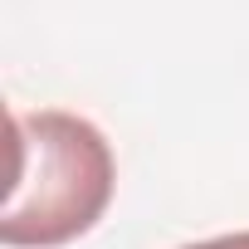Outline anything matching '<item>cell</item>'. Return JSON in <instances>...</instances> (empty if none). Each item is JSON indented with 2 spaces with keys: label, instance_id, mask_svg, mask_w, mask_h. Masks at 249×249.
Masks as SVG:
<instances>
[{
  "label": "cell",
  "instance_id": "2",
  "mask_svg": "<svg viewBox=\"0 0 249 249\" xmlns=\"http://www.w3.org/2000/svg\"><path fill=\"white\" fill-rule=\"evenodd\" d=\"M181 249H249V230H234V234H215V239H200V244H181Z\"/></svg>",
  "mask_w": 249,
  "mask_h": 249
},
{
  "label": "cell",
  "instance_id": "1",
  "mask_svg": "<svg viewBox=\"0 0 249 249\" xmlns=\"http://www.w3.org/2000/svg\"><path fill=\"white\" fill-rule=\"evenodd\" d=\"M112 147L88 117L39 107L10 112V191L0 244L59 249L88 234L112 200Z\"/></svg>",
  "mask_w": 249,
  "mask_h": 249
}]
</instances>
